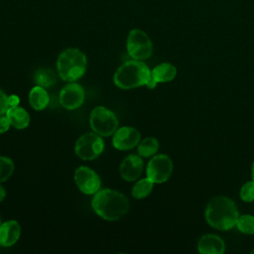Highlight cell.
I'll return each mask as SVG.
<instances>
[{
  "label": "cell",
  "mask_w": 254,
  "mask_h": 254,
  "mask_svg": "<svg viewBox=\"0 0 254 254\" xmlns=\"http://www.w3.org/2000/svg\"><path fill=\"white\" fill-rule=\"evenodd\" d=\"M91 206L101 218L109 221L118 220L129 210V200L121 193L112 189H102L94 193Z\"/></svg>",
  "instance_id": "1"
},
{
  "label": "cell",
  "mask_w": 254,
  "mask_h": 254,
  "mask_svg": "<svg viewBox=\"0 0 254 254\" xmlns=\"http://www.w3.org/2000/svg\"><path fill=\"white\" fill-rule=\"evenodd\" d=\"M205 220L213 228L228 230L236 225L238 209L230 198L220 195L212 198L205 208Z\"/></svg>",
  "instance_id": "2"
},
{
  "label": "cell",
  "mask_w": 254,
  "mask_h": 254,
  "mask_svg": "<svg viewBox=\"0 0 254 254\" xmlns=\"http://www.w3.org/2000/svg\"><path fill=\"white\" fill-rule=\"evenodd\" d=\"M151 76L148 65L139 60H130L123 63L115 71L113 81L121 89H131L146 85Z\"/></svg>",
  "instance_id": "3"
},
{
  "label": "cell",
  "mask_w": 254,
  "mask_h": 254,
  "mask_svg": "<svg viewBox=\"0 0 254 254\" xmlns=\"http://www.w3.org/2000/svg\"><path fill=\"white\" fill-rule=\"evenodd\" d=\"M86 56L76 48L64 50L57 60V69L61 78L69 82L80 78L86 70Z\"/></svg>",
  "instance_id": "4"
},
{
  "label": "cell",
  "mask_w": 254,
  "mask_h": 254,
  "mask_svg": "<svg viewBox=\"0 0 254 254\" xmlns=\"http://www.w3.org/2000/svg\"><path fill=\"white\" fill-rule=\"evenodd\" d=\"M89 125L93 132L100 136H111L118 128V119L110 109L104 106H96L90 113Z\"/></svg>",
  "instance_id": "5"
},
{
  "label": "cell",
  "mask_w": 254,
  "mask_h": 254,
  "mask_svg": "<svg viewBox=\"0 0 254 254\" xmlns=\"http://www.w3.org/2000/svg\"><path fill=\"white\" fill-rule=\"evenodd\" d=\"M126 49L132 59L144 61L152 56L153 44L149 36L143 30L133 29L128 33Z\"/></svg>",
  "instance_id": "6"
},
{
  "label": "cell",
  "mask_w": 254,
  "mask_h": 254,
  "mask_svg": "<svg viewBox=\"0 0 254 254\" xmlns=\"http://www.w3.org/2000/svg\"><path fill=\"white\" fill-rule=\"evenodd\" d=\"M103 150L104 142L101 136L95 132H88L81 135L74 145L76 156L84 161L96 159Z\"/></svg>",
  "instance_id": "7"
},
{
  "label": "cell",
  "mask_w": 254,
  "mask_h": 254,
  "mask_svg": "<svg viewBox=\"0 0 254 254\" xmlns=\"http://www.w3.org/2000/svg\"><path fill=\"white\" fill-rule=\"evenodd\" d=\"M173 172V163L169 156L160 154L154 156L147 165V177L154 184H162L166 182Z\"/></svg>",
  "instance_id": "8"
},
{
  "label": "cell",
  "mask_w": 254,
  "mask_h": 254,
  "mask_svg": "<svg viewBox=\"0 0 254 254\" xmlns=\"http://www.w3.org/2000/svg\"><path fill=\"white\" fill-rule=\"evenodd\" d=\"M73 178L78 190L85 194H94L100 190V178L89 167H78L74 172Z\"/></svg>",
  "instance_id": "9"
},
{
  "label": "cell",
  "mask_w": 254,
  "mask_h": 254,
  "mask_svg": "<svg viewBox=\"0 0 254 254\" xmlns=\"http://www.w3.org/2000/svg\"><path fill=\"white\" fill-rule=\"evenodd\" d=\"M61 105L68 110H73L82 105L85 93L83 87L73 81L64 85L59 95Z\"/></svg>",
  "instance_id": "10"
},
{
  "label": "cell",
  "mask_w": 254,
  "mask_h": 254,
  "mask_svg": "<svg viewBox=\"0 0 254 254\" xmlns=\"http://www.w3.org/2000/svg\"><path fill=\"white\" fill-rule=\"evenodd\" d=\"M140 132L131 126H123L117 128L113 134L112 144L113 147L120 151H126L134 148L140 142Z\"/></svg>",
  "instance_id": "11"
},
{
  "label": "cell",
  "mask_w": 254,
  "mask_h": 254,
  "mask_svg": "<svg viewBox=\"0 0 254 254\" xmlns=\"http://www.w3.org/2000/svg\"><path fill=\"white\" fill-rule=\"evenodd\" d=\"M143 167L144 163L141 156L134 154L128 155L120 164V176L127 182H134L141 176Z\"/></svg>",
  "instance_id": "12"
},
{
  "label": "cell",
  "mask_w": 254,
  "mask_h": 254,
  "mask_svg": "<svg viewBox=\"0 0 254 254\" xmlns=\"http://www.w3.org/2000/svg\"><path fill=\"white\" fill-rule=\"evenodd\" d=\"M21 226L17 220L10 219L0 225V245L4 247L13 246L20 238Z\"/></svg>",
  "instance_id": "13"
},
{
  "label": "cell",
  "mask_w": 254,
  "mask_h": 254,
  "mask_svg": "<svg viewBox=\"0 0 254 254\" xmlns=\"http://www.w3.org/2000/svg\"><path fill=\"white\" fill-rule=\"evenodd\" d=\"M197 250L201 254H222L225 251V244L219 236L205 234L198 240Z\"/></svg>",
  "instance_id": "14"
},
{
  "label": "cell",
  "mask_w": 254,
  "mask_h": 254,
  "mask_svg": "<svg viewBox=\"0 0 254 254\" xmlns=\"http://www.w3.org/2000/svg\"><path fill=\"white\" fill-rule=\"evenodd\" d=\"M5 114L7 115L11 126L16 129H25L30 124V114L25 108L19 105L10 106Z\"/></svg>",
  "instance_id": "15"
},
{
  "label": "cell",
  "mask_w": 254,
  "mask_h": 254,
  "mask_svg": "<svg viewBox=\"0 0 254 254\" xmlns=\"http://www.w3.org/2000/svg\"><path fill=\"white\" fill-rule=\"evenodd\" d=\"M29 103L33 109L41 111L50 103L49 93L44 87L36 85L29 92Z\"/></svg>",
  "instance_id": "16"
},
{
  "label": "cell",
  "mask_w": 254,
  "mask_h": 254,
  "mask_svg": "<svg viewBox=\"0 0 254 254\" xmlns=\"http://www.w3.org/2000/svg\"><path fill=\"white\" fill-rule=\"evenodd\" d=\"M177 74V68L170 63H163L156 65L151 70L152 77L159 82H168L175 78Z\"/></svg>",
  "instance_id": "17"
},
{
  "label": "cell",
  "mask_w": 254,
  "mask_h": 254,
  "mask_svg": "<svg viewBox=\"0 0 254 254\" xmlns=\"http://www.w3.org/2000/svg\"><path fill=\"white\" fill-rule=\"evenodd\" d=\"M34 81L37 85H40L44 88H48L56 84L57 76L53 69L48 67H42L35 72Z\"/></svg>",
  "instance_id": "18"
},
{
  "label": "cell",
  "mask_w": 254,
  "mask_h": 254,
  "mask_svg": "<svg viewBox=\"0 0 254 254\" xmlns=\"http://www.w3.org/2000/svg\"><path fill=\"white\" fill-rule=\"evenodd\" d=\"M159 149V141L154 137H147L138 144V154L143 158H148L157 153Z\"/></svg>",
  "instance_id": "19"
},
{
  "label": "cell",
  "mask_w": 254,
  "mask_h": 254,
  "mask_svg": "<svg viewBox=\"0 0 254 254\" xmlns=\"http://www.w3.org/2000/svg\"><path fill=\"white\" fill-rule=\"evenodd\" d=\"M154 182L151 181L148 177L142 179L135 183L132 188V196L137 199H142L149 195L153 190Z\"/></svg>",
  "instance_id": "20"
},
{
  "label": "cell",
  "mask_w": 254,
  "mask_h": 254,
  "mask_svg": "<svg viewBox=\"0 0 254 254\" xmlns=\"http://www.w3.org/2000/svg\"><path fill=\"white\" fill-rule=\"evenodd\" d=\"M236 226L242 233L254 234V216L250 214L240 215L237 219Z\"/></svg>",
  "instance_id": "21"
},
{
  "label": "cell",
  "mask_w": 254,
  "mask_h": 254,
  "mask_svg": "<svg viewBox=\"0 0 254 254\" xmlns=\"http://www.w3.org/2000/svg\"><path fill=\"white\" fill-rule=\"evenodd\" d=\"M13 161L5 156H0V183L7 181L14 173Z\"/></svg>",
  "instance_id": "22"
},
{
  "label": "cell",
  "mask_w": 254,
  "mask_h": 254,
  "mask_svg": "<svg viewBox=\"0 0 254 254\" xmlns=\"http://www.w3.org/2000/svg\"><path fill=\"white\" fill-rule=\"evenodd\" d=\"M240 196L242 200L251 202L254 200V181L247 182L240 190Z\"/></svg>",
  "instance_id": "23"
},
{
  "label": "cell",
  "mask_w": 254,
  "mask_h": 254,
  "mask_svg": "<svg viewBox=\"0 0 254 254\" xmlns=\"http://www.w3.org/2000/svg\"><path fill=\"white\" fill-rule=\"evenodd\" d=\"M8 108H9L8 96H7L6 93L0 88V115L5 114Z\"/></svg>",
  "instance_id": "24"
},
{
  "label": "cell",
  "mask_w": 254,
  "mask_h": 254,
  "mask_svg": "<svg viewBox=\"0 0 254 254\" xmlns=\"http://www.w3.org/2000/svg\"><path fill=\"white\" fill-rule=\"evenodd\" d=\"M10 126H11V123H10L7 115L6 114L0 115V134L8 131Z\"/></svg>",
  "instance_id": "25"
},
{
  "label": "cell",
  "mask_w": 254,
  "mask_h": 254,
  "mask_svg": "<svg viewBox=\"0 0 254 254\" xmlns=\"http://www.w3.org/2000/svg\"><path fill=\"white\" fill-rule=\"evenodd\" d=\"M19 103H20V98L18 97V95L13 94V95L8 96V104H9V107H10V106H17V105H19Z\"/></svg>",
  "instance_id": "26"
},
{
  "label": "cell",
  "mask_w": 254,
  "mask_h": 254,
  "mask_svg": "<svg viewBox=\"0 0 254 254\" xmlns=\"http://www.w3.org/2000/svg\"><path fill=\"white\" fill-rule=\"evenodd\" d=\"M157 81L152 77V75L150 76V78H149V80L147 81V83H146V86L148 87V88H150V89H153V88H155L156 87V85H157Z\"/></svg>",
  "instance_id": "27"
},
{
  "label": "cell",
  "mask_w": 254,
  "mask_h": 254,
  "mask_svg": "<svg viewBox=\"0 0 254 254\" xmlns=\"http://www.w3.org/2000/svg\"><path fill=\"white\" fill-rule=\"evenodd\" d=\"M5 196H6V190H5V189L0 185V202L4 200Z\"/></svg>",
  "instance_id": "28"
},
{
  "label": "cell",
  "mask_w": 254,
  "mask_h": 254,
  "mask_svg": "<svg viewBox=\"0 0 254 254\" xmlns=\"http://www.w3.org/2000/svg\"><path fill=\"white\" fill-rule=\"evenodd\" d=\"M252 180L254 181V163L252 165Z\"/></svg>",
  "instance_id": "29"
},
{
  "label": "cell",
  "mask_w": 254,
  "mask_h": 254,
  "mask_svg": "<svg viewBox=\"0 0 254 254\" xmlns=\"http://www.w3.org/2000/svg\"><path fill=\"white\" fill-rule=\"evenodd\" d=\"M251 252H252V253H254V249H253V250H252V251H251Z\"/></svg>",
  "instance_id": "30"
},
{
  "label": "cell",
  "mask_w": 254,
  "mask_h": 254,
  "mask_svg": "<svg viewBox=\"0 0 254 254\" xmlns=\"http://www.w3.org/2000/svg\"><path fill=\"white\" fill-rule=\"evenodd\" d=\"M0 225H1V219H0Z\"/></svg>",
  "instance_id": "31"
},
{
  "label": "cell",
  "mask_w": 254,
  "mask_h": 254,
  "mask_svg": "<svg viewBox=\"0 0 254 254\" xmlns=\"http://www.w3.org/2000/svg\"><path fill=\"white\" fill-rule=\"evenodd\" d=\"M0 246H1V245H0Z\"/></svg>",
  "instance_id": "32"
}]
</instances>
